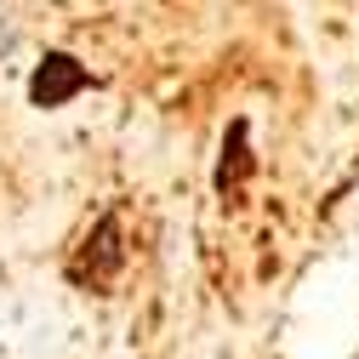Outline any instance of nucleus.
<instances>
[{
    "label": "nucleus",
    "mask_w": 359,
    "mask_h": 359,
    "mask_svg": "<svg viewBox=\"0 0 359 359\" xmlns=\"http://www.w3.org/2000/svg\"><path fill=\"white\" fill-rule=\"evenodd\" d=\"M126 268V234H120V217H97L92 222V234L80 240V251H74V262H69V280L74 285H109L114 274Z\"/></svg>",
    "instance_id": "f257e3e1"
},
{
    "label": "nucleus",
    "mask_w": 359,
    "mask_h": 359,
    "mask_svg": "<svg viewBox=\"0 0 359 359\" xmlns=\"http://www.w3.org/2000/svg\"><path fill=\"white\" fill-rule=\"evenodd\" d=\"M86 86H92V69H86L74 52H46L34 63V74H29V103L34 109H63V103H74Z\"/></svg>",
    "instance_id": "f03ea898"
},
{
    "label": "nucleus",
    "mask_w": 359,
    "mask_h": 359,
    "mask_svg": "<svg viewBox=\"0 0 359 359\" xmlns=\"http://www.w3.org/2000/svg\"><path fill=\"white\" fill-rule=\"evenodd\" d=\"M251 120H229L222 131V165H217V194H240V183L251 177Z\"/></svg>",
    "instance_id": "7ed1b4c3"
}]
</instances>
